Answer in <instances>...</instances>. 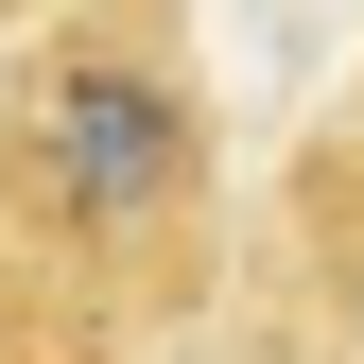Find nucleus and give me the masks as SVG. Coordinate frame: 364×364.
<instances>
[{
    "label": "nucleus",
    "mask_w": 364,
    "mask_h": 364,
    "mask_svg": "<svg viewBox=\"0 0 364 364\" xmlns=\"http://www.w3.org/2000/svg\"><path fill=\"white\" fill-rule=\"evenodd\" d=\"M295 278H312V330L364 364V139H347V122H330L312 173H295Z\"/></svg>",
    "instance_id": "2"
},
{
    "label": "nucleus",
    "mask_w": 364,
    "mask_h": 364,
    "mask_svg": "<svg viewBox=\"0 0 364 364\" xmlns=\"http://www.w3.org/2000/svg\"><path fill=\"white\" fill-rule=\"evenodd\" d=\"M225 105L191 0L0 35V364H156L225 312Z\"/></svg>",
    "instance_id": "1"
},
{
    "label": "nucleus",
    "mask_w": 364,
    "mask_h": 364,
    "mask_svg": "<svg viewBox=\"0 0 364 364\" xmlns=\"http://www.w3.org/2000/svg\"><path fill=\"white\" fill-rule=\"evenodd\" d=\"M347 139H364V105H347Z\"/></svg>",
    "instance_id": "3"
}]
</instances>
